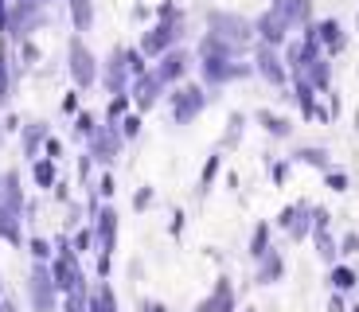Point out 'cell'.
<instances>
[{"instance_id": "cell-37", "label": "cell", "mask_w": 359, "mask_h": 312, "mask_svg": "<svg viewBox=\"0 0 359 312\" xmlns=\"http://www.w3.org/2000/svg\"><path fill=\"white\" fill-rule=\"evenodd\" d=\"M141 312H164V304H161V301H144Z\"/></svg>"}, {"instance_id": "cell-28", "label": "cell", "mask_w": 359, "mask_h": 312, "mask_svg": "<svg viewBox=\"0 0 359 312\" xmlns=\"http://www.w3.org/2000/svg\"><path fill=\"white\" fill-rule=\"evenodd\" d=\"M0 102H8V62L0 59Z\"/></svg>"}, {"instance_id": "cell-34", "label": "cell", "mask_w": 359, "mask_h": 312, "mask_svg": "<svg viewBox=\"0 0 359 312\" xmlns=\"http://www.w3.org/2000/svg\"><path fill=\"white\" fill-rule=\"evenodd\" d=\"M32 254H36V258H47L51 250H47V242H43V238H36V242H32Z\"/></svg>"}, {"instance_id": "cell-19", "label": "cell", "mask_w": 359, "mask_h": 312, "mask_svg": "<svg viewBox=\"0 0 359 312\" xmlns=\"http://www.w3.org/2000/svg\"><path fill=\"white\" fill-rule=\"evenodd\" d=\"M297 161L313 164V168H328V152H324V149H301V152H297Z\"/></svg>"}, {"instance_id": "cell-4", "label": "cell", "mask_w": 359, "mask_h": 312, "mask_svg": "<svg viewBox=\"0 0 359 312\" xmlns=\"http://www.w3.org/2000/svg\"><path fill=\"white\" fill-rule=\"evenodd\" d=\"M203 106H207V94L199 86H184V90H176V94H172V114H176L180 125L191 121V117H196Z\"/></svg>"}, {"instance_id": "cell-30", "label": "cell", "mask_w": 359, "mask_h": 312, "mask_svg": "<svg viewBox=\"0 0 359 312\" xmlns=\"http://www.w3.org/2000/svg\"><path fill=\"white\" fill-rule=\"evenodd\" d=\"M149 203H153V191H149V187H141V191H137V199H133V207H137V211H144Z\"/></svg>"}, {"instance_id": "cell-38", "label": "cell", "mask_w": 359, "mask_h": 312, "mask_svg": "<svg viewBox=\"0 0 359 312\" xmlns=\"http://www.w3.org/2000/svg\"><path fill=\"white\" fill-rule=\"evenodd\" d=\"M328 312H344V301H340V297H332V304H328Z\"/></svg>"}, {"instance_id": "cell-23", "label": "cell", "mask_w": 359, "mask_h": 312, "mask_svg": "<svg viewBox=\"0 0 359 312\" xmlns=\"http://www.w3.org/2000/svg\"><path fill=\"white\" fill-rule=\"evenodd\" d=\"M51 179H55V161L47 156V161H39V164H36V184H39V187H47Z\"/></svg>"}, {"instance_id": "cell-22", "label": "cell", "mask_w": 359, "mask_h": 312, "mask_svg": "<svg viewBox=\"0 0 359 312\" xmlns=\"http://www.w3.org/2000/svg\"><path fill=\"white\" fill-rule=\"evenodd\" d=\"M316 250H320V258H324V262H332V258H336V246H332V238L324 234V226H316Z\"/></svg>"}, {"instance_id": "cell-31", "label": "cell", "mask_w": 359, "mask_h": 312, "mask_svg": "<svg viewBox=\"0 0 359 312\" xmlns=\"http://www.w3.org/2000/svg\"><path fill=\"white\" fill-rule=\"evenodd\" d=\"M67 312H82V289H71V304H67Z\"/></svg>"}, {"instance_id": "cell-9", "label": "cell", "mask_w": 359, "mask_h": 312, "mask_svg": "<svg viewBox=\"0 0 359 312\" xmlns=\"http://www.w3.org/2000/svg\"><path fill=\"white\" fill-rule=\"evenodd\" d=\"M273 12H281L293 27H305L313 16V0H273Z\"/></svg>"}, {"instance_id": "cell-21", "label": "cell", "mask_w": 359, "mask_h": 312, "mask_svg": "<svg viewBox=\"0 0 359 312\" xmlns=\"http://www.w3.org/2000/svg\"><path fill=\"white\" fill-rule=\"evenodd\" d=\"M126 109H129V98L126 94H117V98L109 102V109H106V125H117V117L126 114Z\"/></svg>"}, {"instance_id": "cell-36", "label": "cell", "mask_w": 359, "mask_h": 312, "mask_svg": "<svg viewBox=\"0 0 359 312\" xmlns=\"http://www.w3.org/2000/svg\"><path fill=\"white\" fill-rule=\"evenodd\" d=\"M90 242H94V238H90V231H82L79 238H74V246H79V250H90Z\"/></svg>"}, {"instance_id": "cell-13", "label": "cell", "mask_w": 359, "mask_h": 312, "mask_svg": "<svg viewBox=\"0 0 359 312\" xmlns=\"http://www.w3.org/2000/svg\"><path fill=\"white\" fill-rule=\"evenodd\" d=\"M301 74H305V79L313 82L316 90H328V82H332V62H328V59L320 55V59H313V62H309V67H305Z\"/></svg>"}, {"instance_id": "cell-3", "label": "cell", "mask_w": 359, "mask_h": 312, "mask_svg": "<svg viewBox=\"0 0 359 312\" xmlns=\"http://www.w3.org/2000/svg\"><path fill=\"white\" fill-rule=\"evenodd\" d=\"M211 32L223 36V39H231V43L238 47V43H250V36L258 32V27H254L250 20H243V16H231V12H211Z\"/></svg>"}, {"instance_id": "cell-6", "label": "cell", "mask_w": 359, "mask_h": 312, "mask_svg": "<svg viewBox=\"0 0 359 312\" xmlns=\"http://www.w3.org/2000/svg\"><path fill=\"white\" fill-rule=\"evenodd\" d=\"M254 62H258L262 79H269L273 86H285L289 74H285V67H281V55H278V47H273V43H262L258 47V59H254Z\"/></svg>"}, {"instance_id": "cell-11", "label": "cell", "mask_w": 359, "mask_h": 312, "mask_svg": "<svg viewBox=\"0 0 359 312\" xmlns=\"http://www.w3.org/2000/svg\"><path fill=\"white\" fill-rule=\"evenodd\" d=\"M47 289H55V281L47 277V269H43V266H36V269H32V297H36V308H39V312H51Z\"/></svg>"}, {"instance_id": "cell-1", "label": "cell", "mask_w": 359, "mask_h": 312, "mask_svg": "<svg viewBox=\"0 0 359 312\" xmlns=\"http://www.w3.org/2000/svg\"><path fill=\"white\" fill-rule=\"evenodd\" d=\"M43 4H36V0H16L8 12V24H4V32H12L16 39H27L36 27H43Z\"/></svg>"}, {"instance_id": "cell-25", "label": "cell", "mask_w": 359, "mask_h": 312, "mask_svg": "<svg viewBox=\"0 0 359 312\" xmlns=\"http://www.w3.org/2000/svg\"><path fill=\"white\" fill-rule=\"evenodd\" d=\"M332 285H336V289H351V285H355V273H351L348 266L332 269Z\"/></svg>"}, {"instance_id": "cell-10", "label": "cell", "mask_w": 359, "mask_h": 312, "mask_svg": "<svg viewBox=\"0 0 359 312\" xmlns=\"http://www.w3.org/2000/svg\"><path fill=\"white\" fill-rule=\"evenodd\" d=\"M316 36H320V43L328 47V51H344V47H348V36H344L340 20H320V24H316Z\"/></svg>"}, {"instance_id": "cell-15", "label": "cell", "mask_w": 359, "mask_h": 312, "mask_svg": "<svg viewBox=\"0 0 359 312\" xmlns=\"http://www.w3.org/2000/svg\"><path fill=\"white\" fill-rule=\"evenodd\" d=\"M71 20H74V32H90V24H94L90 0H71Z\"/></svg>"}, {"instance_id": "cell-39", "label": "cell", "mask_w": 359, "mask_h": 312, "mask_svg": "<svg viewBox=\"0 0 359 312\" xmlns=\"http://www.w3.org/2000/svg\"><path fill=\"white\" fill-rule=\"evenodd\" d=\"M8 24V8H4V0H0V27Z\"/></svg>"}, {"instance_id": "cell-14", "label": "cell", "mask_w": 359, "mask_h": 312, "mask_svg": "<svg viewBox=\"0 0 359 312\" xmlns=\"http://www.w3.org/2000/svg\"><path fill=\"white\" fill-rule=\"evenodd\" d=\"M74 281H79L74 258H71V254H63V258L55 262V285H59V289H74Z\"/></svg>"}, {"instance_id": "cell-20", "label": "cell", "mask_w": 359, "mask_h": 312, "mask_svg": "<svg viewBox=\"0 0 359 312\" xmlns=\"http://www.w3.org/2000/svg\"><path fill=\"white\" fill-rule=\"evenodd\" d=\"M266 242H269V226L262 223L258 231H254V242H250V254H254V258H262V254H269V250H266Z\"/></svg>"}, {"instance_id": "cell-35", "label": "cell", "mask_w": 359, "mask_h": 312, "mask_svg": "<svg viewBox=\"0 0 359 312\" xmlns=\"http://www.w3.org/2000/svg\"><path fill=\"white\" fill-rule=\"evenodd\" d=\"M47 156H51V161H59V156H63V144H59V141H47Z\"/></svg>"}, {"instance_id": "cell-24", "label": "cell", "mask_w": 359, "mask_h": 312, "mask_svg": "<svg viewBox=\"0 0 359 312\" xmlns=\"http://www.w3.org/2000/svg\"><path fill=\"white\" fill-rule=\"evenodd\" d=\"M74 133H79V137H86V141H90V137L98 133V125H94V117H90V114H79V121H74Z\"/></svg>"}, {"instance_id": "cell-2", "label": "cell", "mask_w": 359, "mask_h": 312, "mask_svg": "<svg viewBox=\"0 0 359 312\" xmlns=\"http://www.w3.org/2000/svg\"><path fill=\"white\" fill-rule=\"evenodd\" d=\"M71 79H74V86H94L98 82V59L90 55V47L82 43L79 36L71 39Z\"/></svg>"}, {"instance_id": "cell-18", "label": "cell", "mask_w": 359, "mask_h": 312, "mask_svg": "<svg viewBox=\"0 0 359 312\" xmlns=\"http://www.w3.org/2000/svg\"><path fill=\"white\" fill-rule=\"evenodd\" d=\"M98 219H102V250L109 254V250H114V234H117V215L114 211H102Z\"/></svg>"}, {"instance_id": "cell-32", "label": "cell", "mask_w": 359, "mask_h": 312, "mask_svg": "<svg viewBox=\"0 0 359 312\" xmlns=\"http://www.w3.org/2000/svg\"><path fill=\"white\" fill-rule=\"evenodd\" d=\"M121 125H126V137H137V133H141V121H137V117H126Z\"/></svg>"}, {"instance_id": "cell-29", "label": "cell", "mask_w": 359, "mask_h": 312, "mask_svg": "<svg viewBox=\"0 0 359 312\" xmlns=\"http://www.w3.org/2000/svg\"><path fill=\"white\" fill-rule=\"evenodd\" d=\"M328 187H332V191H344V187H348V176H344V172H328Z\"/></svg>"}, {"instance_id": "cell-12", "label": "cell", "mask_w": 359, "mask_h": 312, "mask_svg": "<svg viewBox=\"0 0 359 312\" xmlns=\"http://www.w3.org/2000/svg\"><path fill=\"white\" fill-rule=\"evenodd\" d=\"M161 74H141V79H137V106H153L156 98H161Z\"/></svg>"}, {"instance_id": "cell-26", "label": "cell", "mask_w": 359, "mask_h": 312, "mask_svg": "<svg viewBox=\"0 0 359 312\" xmlns=\"http://www.w3.org/2000/svg\"><path fill=\"white\" fill-rule=\"evenodd\" d=\"M215 172H219V156L211 152V161L203 164V176H199V184H203V187H211V179H215Z\"/></svg>"}, {"instance_id": "cell-16", "label": "cell", "mask_w": 359, "mask_h": 312, "mask_svg": "<svg viewBox=\"0 0 359 312\" xmlns=\"http://www.w3.org/2000/svg\"><path fill=\"white\" fill-rule=\"evenodd\" d=\"M258 121L266 125V129H269L273 137H289V133H293V125H289V117H278V114H266V109H262V114H258Z\"/></svg>"}, {"instance_id": "cell-27", "label": "cell", "mask_w": 359, "mask_h": 312, "mask_svg": "<svg viewBox=\"0 0 359 312\" xmlns=\"http://www.w3.org/2000/svg\"><path fill=\"white\" fill-rule=\"evenodd\" d=\"M94 312H114V297H109V289H102L98 301H94Z\"/></svg>"}, {"instance_id": "cell-41", "label": "cell", "mask_w": 359, "mask_h": 312, "mask_svg": "<svg viewBox=\"0 0 359 312\" xmlns=\"http://www.w3.org/2000/svg\"><path fill=\"white\" fill-rule=\"evenodd\" d=\"M351 312H359V304H355V308H351Z\"/></svg>"}, {"instance_id": "cell-33", "label": "cell", "mask_w": 359, "mask_h": 312, "mask_svg": "<svg viewBox=\"0 0 359 312\" xmlns=\"http://www.w3.org/2000/svg\"><path fill=\"white\" fill-rule=\"evenodd\" d=\"M344 254H359V234H348V238H344Z\"/></svg>"}, {"instance_id": "cell-5", "label": "cell", "mask_w": 359, "mask_h": 312, "mask_svg": "<svg viewBox=\"0 0 359 312\" xmlns=\"http://www.w3.org/2000/svg\"><path fill=\"white\" fill-rule=\"evenodd\" d=\"M254 27H258L262 43L281 47V43H285V36H289V27H293V24H289V20L281 16V12H273V8H269L266 16H258V20H254Z\"/></svg>"}, {"instance_id": "cell-40", "label": "cell", "mask_w": 359, "mask_h": 312, "mask_svg": "<svg viewBox=\"0 0 359 312\" xmlns=\"http://www.w3.org/2000/svg\"><path fill=\"white\" fill-rule=\"evenodd\" d=\"M36 4H51V0H36Z\"/></svg>"}, {"instance_id": "cell-8", "label": "cell", "mask_w": 359, "mask_h": 312, "mask_svg": "<svg viewBox=\"0 0 359 312\" xmlns=\"http://www.w3.org/2000/svg\"><path fill=\"white\" fill-rule=\"evenodd\" d=\"M184 71H188V51H164V59H161V67H156V74H161V82L164 86H172V82H180L184 79Z\"/></svg>"}, {"instance_id": "cell-7", "label": "cell", "mask_w": 359, "mask_h": 312, "mask_svg": "<svg viewBox=\"0 0 359 312\" xmlns=\"http://www.w3.org/2000/svg\"><path fill=\"white\" fill-rule=\"evenodd\" d=\"M129 59H126V51L121 47H114L109 51V59H106V86H109V94H126V82H129Z\"/></svg>"}, {"instance_id": "cell-17", "label": "cell", "mask_w": 359, "mask_h": 312, "mask_svg": "<svg viewBox=\"0 0 359 312\" xmlns=\"http://www.w3.org/2000/svg\"><path fill=\"white\" fill-rule=\"evenodd\" d=\"M281 277V258L278 254H262V269H258V281L269 285V281H278Z\"/></svg>"}]
</instances>
